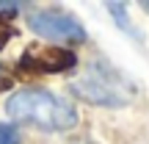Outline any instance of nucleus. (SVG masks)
Segmentation results:
<instances>
[{"mask_svg":"<svg viewBox=\"0 0 149 144\" xmlns=\"http://www.w3.org/2000/svg\"><path fill=\"white\" fill-rule=\"evenodd\" d=\"M6 114L19 125H31L44 133H64L77 125V111L64 97L47 89H19L8 97Z\"/></svg>","mask_w":149,"mask_h":144,"instance_id":"1","label":"nucleus"},{"mask_svg":"<svg viewBox=\"0 0 149 144\" xmlns=\"http://www.w3.org/2000/svg\"><path fill=\"white\" fill-rule=\"evenodd\" d=\"M72 94L83 103L102 108H124L135 100V86L108 61L94 58L83 67V72L69 83Z\"/></svg>","mask_w":149,"mask_h":144,"instance_id":"2","label":"nucleus"},{"mask_svg":"<svg viewBox=\"0 0 149 144\" xmlns=\"http://www.w3.org/2000/svg\"><path fill=\"white\" fill-rule=\"evenodd\" d=\"M25 22L36 36L50 39V42H69V44H83L86 42V28L80 25V20H74L69 11L36 8L25 17Z\"/></svg>","mask_w":149,"mask_h":144,"instance_id":"3","label":"nucleus"},{"mask_svg":"<svg viewBox=\"0 0 149 144\" xmlns=\"http://www.w3.org/2000/svg\"><path fill=\"white\" fill-rule=\"evenodd\" d=\"M77 67V55L66 47H31L22 53L17 61V72L22 75H55V72H69Z\"/></svg>","mask_w":149,"mask_h":144,"instance_id":"4","label":"nucleus"},{"mask_svg":"<svg viewBox=\"0 0 149 144\" xmlns=\"http://www.w3.org/2000/svg\"><path fill=\"white\" fill-rule=\"evenodd\" d=\"M0 144H19V130L8 122H0Z\"/></svg>","mask_w":149,"mask_h":144,"instance_id":"5","label":"nucleus"},{"mask_svg":"<svg viewBox=\"0 0 149 144\" xmlns=\"http://www.w3.org/2000/svg\"><path fill=\"white\" fill-rule=\"evenodd\" d=\"M19 8H22L19 3H0V20H11Z\"/></svg>","mask_w":149,"mask_h":144,"instance_id":"6","label":"nucleus"},{"mask_svg":"<svg viewBox=\"0 0 149 144\" xmlns=\"http://www.w3.org/2000/svg\"><path fill=\"white\" fill-rule=\"evenodd\" d=\"M11 36H14V28H8V25H3V22H0V50L8 44Z\"/></svg>","mask_w":149,"mask_h":144,"instance_id":"7","label":"nucleus"},{"mask_svg":"<svg viewBox=\"0 0 149 144\" xmlns=\"http://www.w3.org/2000/svg\"><path fill=\"white\" fill-rule=\"evenodd\" d=\"M3 89H11V78H0V91Z\"/></svg>","mask_w":149,"mask_h":144,"instance_id":"8","label":"nucleus"}]
</instances>
